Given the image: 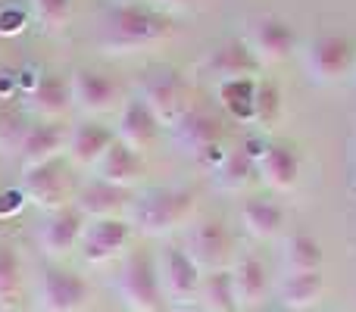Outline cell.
<instances>
[{
  "instance_id": "obj_37",
  "label": "cell",
  "mask_w": 356,
  "mask_h": 312,
  "mask_svg": "<svg viewBox=\"0 0 356 312\" xmlns=\"http://www.w3.org/2000/svg\"><path fill=\"white\" fill-rule=\"evenodd\" d=\"M178 312H200V309H178Z\"/></svg>"
},
{
  "instance_id": "obj_14",
  "label": "cell",
  "mask_w": 356,
  "mask_h": 312,
  "mask_svg": "<svg viewBox=\"0 0 356 312\" xmlns=\"http://www.w3.org/2000/svg\"><path fill=\"white\" fill-rule=\"evenodd\" d=\"M88 303V281L69 269L50 265L41 275V306L44 312H79Z\"/></svg>"
},
{
  "instance_id": "obj_27",
  "label": "cell",
  "mask_w": 356,
  "mask_h": 312,
  "mask_svg": "<svg viewBox=\"0 0 356 312\" xmlns=\"http://www.w3.org/2000/svg\"><path fill=\"white\" fill-rule=\"evenodd\" d=\"M322 290H325V278L322 272H307V275H288L278 288L282 294V303L294 312H303V309H313L319 303Z\"/></svg>"
},
{
  "instance_id": "obj_26",
  "label": "cell",
  "mask_w": 356,
  "mask_h": 312,
  "mask_svg": "<svg viewBox=\"0 0 356 312\" xmlns=\"http://www.w3.org/2000/svg\"><path fill=\"white\" fill-rule=\"evenodd\" d=\"M282 269L288 275H307V272H322V247L316 238L303 231L288 234L282 250Z\"/></svg>"
},
{
  "instance_id": "obj_17",
  "label": "cell",
  "mask_w": 356,
  "mask_h": 312,
  "mask_svg": "<svg viewBox=\"0 0 356 312\" xmlns=\"http://www.w3.org/2000/svg\"><path fill=\"white\" fill-rule=\"evenodd\" d=\"M81 231H85V215L75 206H63L47 215V222L38 231V244L47 256H66L79 247Z\"/></svg>"
},
{
  "instance_id": "obj_24",
  "label": "cell",
  "mask_w": 356,
  "mask_h": 312,
  "mask_svg": "<svg viewBox=\"0 0 356 312\" xmlns=\"http://www.w3.org/2000/svg\"><path fill=\"white\" fill-rule=\"evenodd\" d=\"M241 222H244V231L250 234V238L272 240L284 228V209L278 206L275 200L257 197V200H247L244 206H241Z\"/></svg>"
},
{
  "instance_id": "obj_11",
  "label": "cell",
  "mask_w": 356,
  "mask_h": 312,
  "mask_svg": "<svg viewBox=\"0 0 356 312\" xmlns=\"http://www.w3.org/2000/svg\"><path fill=\"white\" fill-rule=\"evenodd\" d=\"M69 94H72V106L81 116L94 119L113 110L119 97V88L110 75L97 72V69H75L69 75Z\"/></svg>"
},
{
  "instance_id": "obj_35",
  "label": "cell",
  "mask_w": 356,
  "mask_h": 312,
  "mask_svg": "<svg viewBox=\"0 0 356 312\" xmlns=\"http://www.w3.org/2000/svg\"><path fill=\"white\" fill-rule=\"evenodd\" d=\"M191 6V0H154V10H160V13H175V10H188Z\"/></svg>"
},
{
  "instance_id": "obj_9",
  "label": "cell",
  "mask_w": 356,
  "mask_h": 312,
  "mask_svg": "<svg viewBox=\"0 0 356 312\" xmlns=\"http://www.w3.org/2000/svg\"><path fill=\"white\" fill-rule=\"evenodd\" d=\"M72 106V94H69V81L56 72H41L25 85L22 94V110L29 116L41 119V122H56L63 113Z\"/></svg>"
},
{
  "instance_id": "obj_34",
  "label": "cell",
  "mask_w": 356,
  "mask_h": 312,
  "mask_svg": "<svg viewBox=\"0 0 356 312\" xmlns=\"http://www.w3.org/2000/svg\"><path fill=\"white\" fill-rule=\"evenodd\" d=\"M19 206H22V190H19V194H13V190H6V194H0V215H6V213H16Z\"/></svg>"
},
{
  "instance_id": "obj_13",
  "label": "cell",
  "mask_w": 356,
  "mask_h": 312,
  "mask_svg": "<svg viewBox=\"0 0 356 312\" xmlns=\"http://www.w3.org/2000/svg\"><path fill=\"white\" fill-rule=\"evenodd\" d=\"M131 238V225L125 219H94L81 231V256L91 265H104L116 256L119 250H125Z\"/></svg>"
},
{
  "instance_id": "obj_15",
  "label": "cell",
  "mask_w": 356,
  "mask_h": 312,
  "mask_svg": "<svg viewBox=\"0 0 356 312\" xmlns=\"http://www.w3.org/2000/svg\"><path fill=\"white\" fill-rule=\"evenodd\" d=\"M156 275H160V288L166 297L172 300H191L200 290V269L191 263V256L181 247H166L160 253V265H156Z\"/></svg>"
},
{
  "instance_id": "obj_10",
  "label": "cell",
  "mask_w": 356,
  "mask_h": 312,
  "mask_svg": "<svg viewBox=\"0 0 356 312\" xmlns=\"http://www.w3.org/2000/svg\"><path fill=\"white\" fill-rule=\"evenodd\" d=\"M22 197L38 209H47V213H56V209L66 206L69 197V175L66 165L60 159L54 163L35 165L22 175Z\"/></svg>"
},
{
  "instance_id": "obj_1",
  "label": "cell",
  "mask_w": 356,
  "mask_h": 312,
  "mask_svg": "<svg viewBox=\"0 0 356 312\" xmlns=\"http://www.w3.org/2000/svg\"><path fill=\"white\" fill-rule=\"evenodd\" d=\"M169 35H172V22L166 13L135 3V0H119L106 6L100 19V47L106 54H131L141 47H154Z\"/></svg>"
},
{
  "instance_id": "obj_16",
  "label": "cell",
  "mask_w": 356,
  "mask_h": 312,
  "mask_svg": "<svg viewBox=\"0 0 356 312\" xmlns=\"http://www.w3.org/2000/svg\"><path fill=\"white\" fill-rule=\"evenodd\" d=\"M203 69L216 79V85H222V81L257 79V72L263 66L257 63V56L250 54V47L244 41H222L207 54Z\"/></svg>"
},
{
  "instance_id": "obj_20",
  "label": "cell",
  "mask_w": 356,
  "mask_h": 312,
  "mask_svg": "<svg viewBox=\"0 0 356 312\" xmlns=\"http://www.w3.org/2000/svg\"><path fill=\"white\" fill-rule=\"evenodd\" d=\"M113 141H116V135L106 125H100L97 119H85V122L72 125V131L66 135V154L79 165H97L106 150L113 147Z\"/></svg>"
},
{
  "instance_id": "obj_28",
  "label": "cell",
  "mask_w": 356,
  "mask_h": 312,
  "mask_svg": "<svg viewBox=\"0 0 356 312\" xmlns=\"http://www.w3.org/2000/svg\"><path fill=\"white\" fill-rule=\"evenodd\" d=\"M197 297H200V312H241L238 300H234L228 269L225 272H209V275L200 281Z\"/></svg>"
},
{
  "instance_id": "obj_6",
  "label": "cell",
  "mask_w": 356,
  "mask_h": 312,
  "mask_svg": "<svg viewBox=\"0 0 356 312\" xmlns=\"http://www.w3.org/2000/svg\"><path fill=\"white\" fill-rule=\"evenodd\" d=\"M172 144L184 156L197 159V163H209L213 154H219L222 141V122L207 110H194L191 106L181 119L172 125Z\"/></svg>"
},
{
  "instance_id": "obj_5",
  "label": "cell",
  "mask_w": 356,
  "mask_h": 312,
  "mask_svg": "<svg viewBox=\"0 0 356 312\" xmlns=\"http://www.w3.org/2000/svg\"><path fill=\"white\" fill-rule=\"evenodd\" d=\"M119 297L131 312H160L163 309V288L156 265L147 253H131L119 272Z\"/></svg>"
},
{
  "instance_id": "obj_30",
  "label": "cell",
  "mask_w": 356,
  "mask_h": 312,
  "mask_svg": "<svg viewBox=\"0 0 356 312\" xmlns=\"http://www.w3.org/2000/svg\"><path fill=\"white\" fill-rule=\"evenodd\" d=\"M278 119H282V91L278 85L266 79H257V97H253V122L259 129H275Z\"/></svg>"
},
{
  "instance_id": "obj_2",
  "label": "cell",
  "mask_w": 356,
  "mask_h": 312,
  "mask_svg": "<svg viewBox=\"0 0 356 312\" xmlns=\"http://www.w3.org/2000/svg\"><path fill=\"white\" fill-rule=\"evenodd\" d=\"M191 213H194V194L184 188H150L129 200V225L150 238L181 228Z\"/></svg>"
},
{
  "instance_id": "obj_18",
  "label": "cell",
  "mask_w": 356,
  "mask_h": 312,
  "mask_svg": "<svg viewBox=\"0 0 356 312\" xmlns=\"http://www.w3.org/2000/svg\"><path fill=\"white\" fill-rule=\"evenodd\" d=\"M66 150V131L56 122H35L25 129L22 144H19V159H22V169H35V165L54 163L60 159V154Z\"/></svg>"
},
{
  "instance_id": "obj_25",
  "label": "cell",
  "mask_w": 356,
  "mask_h": 312,
  "mask_svg": "<svg viewBox=\"0 0 356 312\" xmlns=\"http://www.w3.org/2000/svg\"><path fill=\"white\" fill-rule=\"evenodd\" d=\"M213 181L219 190L225 194H238V190H247L253 181H257V159H253L247 150H234V154H225L216 163Z\"/></svg>"
},
{
  "instance_id": "obj_7",
  "label": "cell",
  "mask_w": 356,
  "mask_h": 312,
  "mask_svg": "<svg viewBox=\"0 0 356 312\" xmlns=\"http://www.w3.org/2000/svg\"><path fill=\"white\" fill-rule=\"evenodd\" d=\"M184 253L200 272H225L228 259H232V234L222 222H194L184 234Z\"/></svg>"
},
{
  "instance_id": "obj_31",
  "label": "cell",
  "mask_w": 356,
  "mask_h": 312,
  "mask_svg": "<svg viewBox=\"0 0 356 312\" xmlns=\"http://www.w3.org/2000/svg\"><path fill=\"white\" fill-rule=\"evenodd\" d=\"M22 290V263L10 244H0V306H10L19 300Z\"/></svg>"
},
{
  "instance_id": "obj_36",
  "label": "cell",
  "mask_w": 356,
  "mask_h": 312,
  "mask_svg": "<svg viewBox=\"0 0 356 312\" xmlns=\"http://www.w3.org/2000/svg\"><path fill=\"white\" fill-rule=\"evenodd\" d=\"M350 188H353V194H356V141H353V181H350Z\"/></svg>"
},
{
  "instance_id": "obj_22",
  "label": "cell",
  "mask_w": 356,
  "mask_h": 312,
  "mask_svg": "<svg viewBox=\"0 0 356 312\" xmlns=\"http://www.w3.org/2000/svg\"><path fill=\"white\" fill-rule=\"evenodd\" d=\"M232 275V290H234V300H238V309H257L259 303L266 300V290H269V275H266V265L259 263L257 256H241L238 263L228 269Z\"/></svg>"
},
{
  "instance_id": "obj_23",
  "label": "cell",
  "mask_w": 356,
  "mask_h": 312,
  "mask_svg": "<svg viewBox=\"0 0 356 312\" xmlns=\"http://www.w3.org/2000/svg\"><path fill=\"white\" fill-rule=\"evenodd\" d=\"M94 169H97L100 181L113 184V188H122V190H129L131 184L144 175L141 156H138L135 150H129L125 144H119V141H113V147L106 150L104 159H100Z\"/></svg>"
},
{
  "instance_id": "obj_19",
  "label": "cell",
  "mask_w": 356,
  "mask_h": 312,
  "mask_svg": "<svg viewBox=\"0 0 356 312\" xmlns=\"http://www.w3.org/2000/svg\"><path fill=\"white\" fill-rule=\"evenodd\" d=\"M257 178L272 190H294L300 181V156L291 144H266L257 156Z\"/></svg>"
},
{
  "instance_id": "obj_3",
  "label": "cell",
  "mask_w": 356,
  "mask_h": 312,
  "mask_svg": "<svg viewBox=\"0 0 356 312\" xmlns=\"http://www.w3.org/2000/svg\"><path fill=\"white\" fill-rule=\"evenodd\" d=\"M303 69L313 85H338L356 69V47L347 35H316L303 47Z\"/></svg>"
},
{
  "instance_id": "obj_33",
  "label": "cell",
  "mask_w": 356,
  "mask_h": 312,
  "mask_svg": "<svg viewBox=\"0 0 356 312\" xmlns=\"http://www.w3.org/2000/svg\"><path fill=\"white\" fill-rule=\"evenodd\" d=\"M25 119L13 106H0V154H16L25 135Z\"/></svg>"
},
{
  "instance_id": "obj_12",
  "label": "cell",
  "mask_w": 356,
  "mask_h": 312,
  "mask_svg": "<svg viewBox=\"0 0 356 312\" xmlns=\"http://www.w3.org/2000/svg\"><path fill=\"white\" fill-rule=\"evenodd\" d=\"M163 125L156 122V116L141 104V97H129L119 110L116 119V141L125 144L129 150H135L138 156L147 154V150L156 147L160 141Z\"/></svg>"
},
{
  "instance_id": "obj_32",
  "label": "cell",
  "mask_w": 356,
  "mask_h": 312,
  "mask_svg": "<svg viewBox=\"0 0 356 312\" xmlns=\"http://www.w3.org/2000/svg\"><path fill=\"white\" fill-rule=\"evenodd\" d=\"M31 13H35L38 25L50 35L63 31L72 19V0H31Z\"/></svg>"
},
{
  "instance_id": "obj_4",
  "label": "cell",
  "mask_w": 356,
  "mask_h": 312,
  "mask_svg": "<svg viewBox=\"0 0 356 312\" xmlns=\"http://www.w3.org/2000/svg\"><path fill=\"white\" fill-rule=\"evenodd\" d=\"M138 97H141V104L154 113L156 122H160L163 129H172L178 119L191 110V104H188V81H184L181 72L172 69V66L147 69Z\"/></svg>"
},
{
  "instance_id": "obj_29",
  "label": "cell",
  "mask_w": 356,
  "mask_h": 312,
  "mask_svg": "<svg viewBox=\"0 0 356 312\" xmlns=\"http://www.w3.org/2000/svg\"><path fill=\"white\" fill-rule=\"evenodd\" d=\"M219 104L234 116L238 122H253V97H257V79H238V81H222L219 88Z\"/></svg>"
},
{
  "instance_id": "obj_21",
  "label": "cell",
  "mask_w": 356,
  "mask_h": 312,
  "mask_svg": "<svg viewBox=\"0 0 356 312\" xmlns=\"http://www.w3.org/2000/svg\"><path fill=\"white\" fill-rule=\"evenodd\" d=\"M75 209L91 222L94 219H119V213L129 209V190L113 188V184L94 178V181H88L85 188L79 190V197H75Z\"/></svg>"
},
{
  "instance_id": "obj_8",
  "label": "cell",
  "mask_w": 356,
  "mask_h": 312,
  "mask_svg": "<svg viewBox=\"0 0 356 312\" xmlns=\"http://www.w3.org/2000/svg\"><path fill=\"white\" fill-rule=\"evenodd\" d=\"M244 44L250 47V54L257 56L259 66H275L284 63L297 47V35L282 16H257L250 19V28H247Z\"/></svg>"
}]
</instances>
